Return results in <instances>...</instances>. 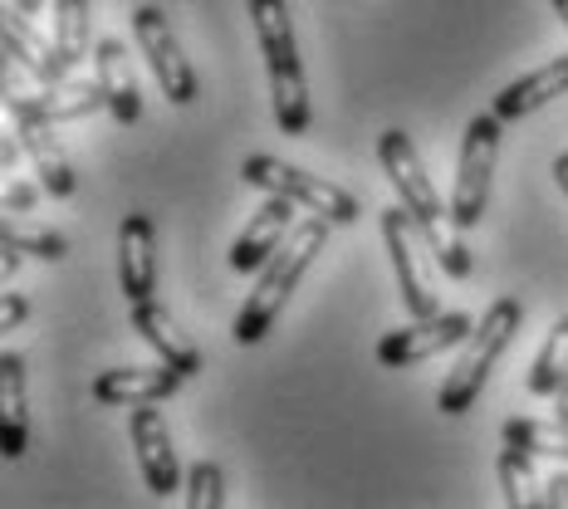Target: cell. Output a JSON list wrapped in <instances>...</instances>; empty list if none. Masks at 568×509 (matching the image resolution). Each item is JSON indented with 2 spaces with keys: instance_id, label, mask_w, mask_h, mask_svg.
Returning <instances> with one entry per match:
<instances>
[{
  "instance_id": "cell-1",
  "label": "cell",
  "mask_w": 568,
  "mask_h": 509,
  "mask_svg": "<svg viewBox=\"0 0 568 509\" xmlns=\"http://www.w3.org/2000/svg\"><path fill=\"white\" fill-rule=\"evenodd\" d=\"M377 162H383L387 182H393L397 206H407V216L417 221V231H422L426 251L436 255V265H442L452 279H466L470 275V251L460 241H446V231H442L446 206H442V196H436L426 167H422L417 142L402 133V128H387V133L377 138ZM446 221H452V216H446Z\"/></svg>"
},
{
  "instance_id": "cell-2",
  "label": "cell",
  "mask_w": 568,
  "mask_h": 509,
  "mask_svg": "<svg viewBox=\"0 0 568 509\" xmlns=\"http://www.w3.org/2000/svg\"><path fill=\"white\" fill-rule=\"evenodd\" d=\"M328 226H334V221H324V216H304L300 226L290 231V241H284L280 251L255 269L251 299H245V309L235 314V343L255 348V343L265 338L270 328H275V318L284 314L290 294L300 289V279L310 275L314 259L324 255V245H328Z\"/></svg>"
},
{
  "instance_id": "cell-3",
  "label": "cell",
  "mask_w": 568,
  "mask_h": 509,
  "mask_svg": "<svg viewBox=\"0 0 568 509\" xmlns=\"http://www.w3.org/2000/svg\"><path fill=\"white\" fill-rule=\"evenodd\" d=\"M245 16L265 54V74H270V103H275V123L284 138H304L310 133V84H304V64H300V40H294V20L284 0H245Z\"/></svg>"
},
{
  "instance_id": "cell-4",
  "label": "cell",
  "mask_w": 568,
  "mask_h": 509,
  "mask_svg": "<svg viewBox=\"0 0 568 509\" xmlns=\"http://www.w3.org/2000/svg\"><path fill=\"white\" fill-rule=\"evenodd\" d=\"M519 324H525V304H519L515 294H500V299H495L490 309H485V318L476 324V334L460 343L456 368L446 373L442 393H436V407H442L446 417H466V411L480 401L485 383H490L495 363L505 358V348L515 343Z\"/></svg>"
},
{
  "instance_id": "cell-5",
  "label": "cell",
  "mask_w": 568,
  "mask_h": 509,
  "mask_svg": "<svg viewBox=\"0 0 568 509\" xmlns=\"http://www.w3.org/2000/svg\"><path fill=\"white\" fill-rule=\"evenodd\" d=\"M241 176L251 186H260V192H270V196H290L294 206H304L310 216L334 221V226H353V221L363 216L358 196L343 192L338 182H328V176H314V172H304V167H290V162L270 157V152H255V157H245L241 162Z\"/></svg>"
},
{
  "instance_id": "cell-6",
  "label": "cell",
  "mask_w": 568,
  "mask_h": 509,
  "mask_svg": "<svg viewBox=\"0 0 568 509\" xmlns=\"http://www.w3.org/2000/svg\"><path fill=\"white\" fill-rule=\"evenodd\" d=\"M500 138H505V123L495 113H476L466 138H460V162H456V186H452V226H460V231L480 226L485 206H490Z\"/></svg>"
},
{
  "instance_id": "cell-7",
  "label": "cell",
  "mask_w": 568,
  "mask_h": 509,
  "mask_svg": "<svg viewBox=\"0 0 568 509\" xmlns=\"http://www.w3.org/2000/svg\"><path fill=\"white\" fill-rule=\"evenodd\" d=\"M470 334H476V318L470 314H432V318H407V328H393V334L377 338V363L383 368H417L426 358H442V353L460 348Z\"/></svg>"
},
{
  "instance_id": "cell-8",
  "label": "cell",
  "mask_w": 568,
  "mask_h": 509,
  "mask_svg": "<svg viewBox=\"0 0 568 509\" xmlns=\"http://www.w3.org/2000/svg\"><path fill=\"white\" fill-rule=\"evenodd\" d=\"M383 241H387V255H393V269H397V289H402V309L407 318H432L442 314V299H436V284L426 279L422 269V231L417 221L407 216V206H387L383 211Z\"/></svg>"
},
{
  "instance_id": "cell-9",
  "label": "cell",
  "mask_w": 568,
  "mask_h": 509,
  "mask_svg": "<svg viewBox=\"0 0 568 509\" xmlns=\"http://www.w3.org/2000/svg\"><path fill=\"white\" fill-rule=\"evenodd\" d=\"M133 34H138L142 59H148L152 74H158L162 93H168V103H176V109L196 103V93H201V89H196V74H192V64H186L182 44H176L168 10H158V6H138V10H133Z\"/></svg>"
},
{
  "instance_id": "cell-10",
  "label": "cell",
  "mask_w": 568,
  "mask_h": 509,
  "mask_svg": "<svg viewBox=\"0 0 568 509\" xmlns=\"http://www.w3.org/2000/svg\"><path fill=\"white\" fill-rule=\"evenodd\" d=\"M109 109V99H103L99 79H69V84L59 89H44V93H6V113L10 118H30V123H74V118H89Z\"/></svg>"
},
{
  "instance_id": "cell-11",
  "label": "cell",
  "mask_w": 568,
  "mask_h": 509,
  "mask_svg": "<svg viewBox=\"0 0 568 509\" xmlns=\"http://www.w3.org/2000/svg\"><path fill=\"white\" fill-rule=\"evenodd\" d=\"M128 436H133V456H138V470H142V480H148V490L168 500L176 485H182V460L172 451V431H168V421H162V411L133 407Z\"/></svg>"
},
{
  "instance_id": "cell-12",
  "label": "cell",
  "mask_w": 568,
  "mask_h": 509,
  "mask_svg": "<svg viewBox=\"0 0 568 509\" xmlns=\"http://www.w3.org/2000/svg\"><path fill=\"white\" fill-rule=\"evenodd\" d=\"M186 377L158 363V368H109L93 377V401L103 407H162L168 397L182 393Z\"/></svg>"
},
{
  "instance_id": "cell-13",
  "label": "cell",
  "mask_w": 568,
  "mask_h": 509,
  "mask_svg": "<svg viewBox=\"0 0 568 509\" xmlns=\"http://www.w3.org/2000/svg\"><path fill=\"white\" fill-rule=\"evenodd\" d=\"M0 40H6L10 64H20L30 79H40L44 89L69 84V64H64V54H59V44L44 40V34L30 26V16H20L16 6H10L6 20H0Z\"/></svg>"
},
{
  "instance_id": "cell-14",
  "label": "cell",
  "mask_w": 568,
  "mask_h": 509,
  "mask_svg": "<svg viewBox=\"0 0 568 509\" xmlns=\"http://www.w3.org/2000/svg\"><path fill=\"white\" fill-rule=\"evenodd\" d=\"M294 226H300V221H294V201H290V196H270L265 206H260L255 216H251V226L235 235V245H231V269H235V275H251V269H260L270 255L280 251L284 241H290Z\"/></svg>"
},
{
  "instance_id": "cell-15",
  "label": "cell",
  "mask_w": 568,
  "mask_h": 509,
  "mask_svg": "<svg viewBox=\"0 0 568 509\" xmlns=\"http://www.w3.org/2000/svg\"><path fill=\"white\" fill-rule=\"evenodd\" d=\"M118 284H123L128 304L152 299L158 289V259H152V216L133 211L118 226Z\"/></svg>"
},
{
  "instance_id": "cell-16",
  "label": "cell",
  "mask_w": 568,
  "mask_h": 509,
  "mask_svg": "<svg viewBox=\"0 0 568 509\" xmlns=\"http://www.w3.org/2000/svg\"><path fill=\"white\" fill-rule=\"evenodd\" d=\"M93 79H99L103 99H109V113L123 128H133L142 118V89H138L133 54H128L123 40H99L93 44Z\"/></svg>"
},
{
  "instance_id": "cell-17",
  "label": "cell",
  "mask_w": 568,
  "mask_h": 509,
  "mask_svg": "<svg viewBox=\"0 0 568 509\" xmlns=\"http://www.w3.org/2000/svg\"><path fill=\"white\" fill-rule=\"evenodd\" d=\"M133 334L148 343L152 353H158L168 368H176L182 377H196L206 363H201V353H196V343L176 328V318L162 309V304H152V299H142V304H133Z\"/></svg>"
},
{
  "instance_id": "cell-18",
  "label": "cell",
  "mask_w": 568,
  "mask_h": 509,
  "mask_svg": "<svg viewBox=\"0 0 568 509\" xmlns=\"http://www.w3.org/2000/svg\"><path fill=\"white\" fill-rule=\"evenodd\" d=\"M0 451L20 460L30 451V393H26V358L16 348L0 353Z\"/></svg>"
},
{
  "instance_id": "cell-19",
  "label": "cell",
  "mask_w": 568,
  "mask_h": 509,
  "mask_svg": "<svg viewBox=\"0 0 568 509\" xmlns=\"http://www.w3.org/2000/svg\"><path fill=\"white\" fill-rule=\"evenodd\" d=\"M564 93H568V54L549 59V64H539V69H529L525 79H515L510 89H500V99L490 103V113L500 118V123H515V118L539 113L544 103L564 99Z\"/></svg>"
},
{
  "instance_id": "cell-20",
  "label": "cell",
  "mask_w": 568,
  "mask_h": 509,
  "mask_svg": "<svg viewBox=\"0 0 568 509\" xmlns=\"http://www.w3.org/2000/svg\"><path fill=\"white\" fill-rule=\"evenodd\" d=\"M10 128L20 133V147L30 152L34 172H40V186L50 196H74V167H69L64 147L54 142V128L50 123H30V118H10Z\"/></svg>"
},
{
  "instance_id": "cell-21",
  "label": "cell",
  "mask_w": 568,
  "mask_h": 509,
  "mask_svg": "<svg viewBox=\"0 0 568 509\" xmlns=\"http://www.w3.org/2000/svg\"><path fill=\"white\" fill-rule=\"evenodd\" d=\"M495 476H500V490H505V505L510 509H549V490H539L544 480H539L529 451L505 446L500 460H495Z\"/></svg>"
},
{
  "instance_id": "cell-22",
  "label": "cell",
  "mask_w": 568,
  "mask_h": 509,
  "mask_svg": "<svg viewBox=\"0 0 568 509\" xmlns=\"http://www.w3.org/2000/svg\"><path fill=\"white\" fill-rule=\"evenodd\" d=\"M525 387L535 397H559L568 387V314L554 318V328H549V338H544V348H539L535 368H529Z\"/></svg>"
},
{
  "instance_id": "cell-23",
  "label": "cell",
  "mask_w": 568,
  "mask_h": 509,
  "mask_svg": "<svg viewBox=\"0 0 568 509\" xmlns=\"http://www.w3.org/2000/svg\"><path fill=\"white\" fill-rule=\"evenodd\" d=\"M93 0H54V44L64 54V64L74 69L79 59L93 50Z\"/></svg>"
},
{
  "instance_id": "cell-24",
  "label": "cell",
  "mask_w": 568,
  "mask_h": 509,
  "mask_svg": "<svg viewBox=\"0 0 568 509\" xmlns=\"http://www.w3.org/2000/svg\"><path fill=\"white\" fill-rule=\"evenodd\" d=\"M505 446L515 451H529V456H554V460H568V421H539V417H510L505 421Z\"/></svg>"
},
{
  "instance_id": "cell-25",
  "label": "cell",
  "mask_w": 568,
  "mask_h": 509,
  "mask_svg": "<svg viewBox=\"0 0 568 509\" xmlns=\"http://www.w3.org/2000/svg\"><path fill=\"white\" fill-rule=\"evenodd\" d=\"M186 509H226V476L216 460H196L186 470Z\"/></svg>"
},
{
  "instance_id": "cell-26",
  "label": "cell",
  "mask_w": 568,
  "mask_h": 509,
  "mask_svg": "<svg viewBox=\"0 0 568 509\" xmlns=\"http://www.w3.org/2000/svg\"><path fill=\"white\" fill-rule=\"evenodd\" d=\"M0 245H10V251H20L30 259H64L69 255V241L59 231H30V226H6L0 231Z\"/></svg>"
},
{
  "instance_id": "cell-27",
  "label": "cell",
  "mask_w": 568,
  "mask_h": 509,
  "mask_svg": "<svg viewBox=\"0 0 568 509\" xmlns=\"http://www.w3.org/2000/svg\"><path fill=\"white\" fill-rule=\"evenodd\" d=\"M26 294H16V289H6L0 294V328H6V334H16V324H26Z\"/></svg>"
},
{
  "instance_id": "cell-28",
  "label": "cell",
  "mask_w": 568,
  "mask_h": 509,
  "mask_svg": "<svg viewBox=\"0 0 568 509\" xmlns=\"http://www.w3.org/2000/svg\"><path fill=\"white\" fill-rule=\"evenodd\" d=\"M544 490H549V509H568V476H564V470L544 480Z\"/></svg>"
},
{
  "instance_id": "cell-29",
  "label": "cell",
  "mask_w": 568,
  "mask_h": 509,
  "mask_svg": "<svg viewBox=\"0 0 568 509\" xmlns=\"http://www.w3.org/2000/svg\"><path fill=\"white\" fill-rule=\"evenodd\" d=\"M34 206V186H26V182H16L6 192V211H30Z\"/></svg>"
},
{
  "instance_id": "cell-30",
  "label": "cell",
  "mask_w": 568,
  "mask_h": 509,
  "mask_svg": "<svg viewBox=\"0 0 568 509\" xmlns=\"http://www.w3.org/2000/svg\"><path fill=\"white\" fill-rule=\"evenodd\" d=\"M554 182H559V192L568 196V152H559V157H554Z\"/></svg>"
},
{
  "instance_id": "cell-31",
  "label": "cell",
  "mask_w": 568,
  "mask_h": 509,
  "mask_svg": "<svg viewBox=\"0 0 568 509\" xmlns=\"http://www.w3.org/2000/svg\"><path fill=\"white\" fill-rule=\"evenodd\" d=\"M10 6H16L20 16H30V20H34V16H40V10H44V6H50V0H10Z\"/></svg>"
},
{
  "instance_id": "cell-32",
  "label": "cell",
  "mask_w": 568,
  "mask_h": 509,
  "mask_svg": "<svg viewBox=\"0 0 568 509\" xmlns=\"http://www.w3.org/2000/svg\"><path fill=\"white\" fill-rule=\"evenodd\" d=\"M554 417H559V421H568V387H564L559 397H554Z\"/></svg>"
},
{
  "instance_id": "cell-33",
  "label": "cell",
  "mask_w": 568,
  "mask_h": 509,
  "mask_svg": "<svg viewBox=\"0 0 568 509\" xmlns=\"http://www.w3.org/2000/svg\"><path fill=\"white\" fill-rule=\"evenodd\" d=\"M554 10H559V20L568 26V0H554Z\"/></svg>"
}]
</instances>
